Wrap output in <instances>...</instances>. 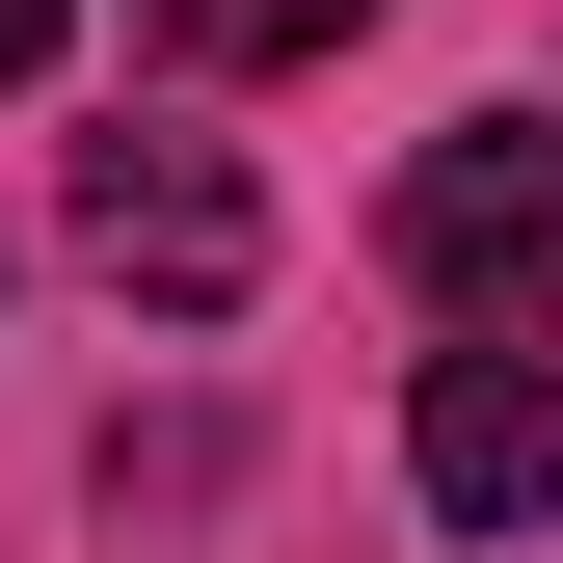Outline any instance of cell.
<instances>
[{
    "label": "cell",
    "instance_id": "6da1fadb",
    "mask_svg": "<svg viewBox=\"0 0 563 563\" xmlns=\"http://www.w3.org/2000/svg\"><path fill=\"white\" fill-rule=\"evenodd\" d=\"M402 296H456V322H563V108H483L402 162Z\"/></svg>",
    "mask_w": 563,
    "mask_h": 563
},
{
    "label": "cell",
    "instance_id": "7a4b0ae2",
    "mask_svg": "<svg viewBox=\"0 0 563 563\" xmlns=\"http://www.w3.org/2000/svg\"><path fill=\"white\" fill-rule=\"evenodd\" d=\"M81 268L162 322H242L268 296V188L216 162V134H81Z\"/></svg>",
    "mask_w": 563,
    "mask_h": 563
},
{
    "label": "cell",
    "instance_id": "3957f363",
    "mask_svg": "<svg viewBox=\"0 0 563 563\" xmlns=\"http://www.w3.org/2000/svg\"><path fill=\"white\" fill-rule=\"evenodd\" d=\"M402 483H430L456 537H563V349H430Z\"/></svg>",
    "mask_w": 563,
    "mask_h": 563
},
{
    "label": "cell",
    "instance_id": "277c9868",
    "mask_svg": "<svg viewBox=\"0 0 563 563\" xmlns=\"http://www.w3.org/2000/svg\"><path fill=\"white\" fill-rule=\"evenodd\" d=\"M376 0H134V54L162 81H268V54H349Z\"/></svg>",
    "mask_w": 563,
    "mask_h": 563
},
{
    "label": "cell",
    "instance_id": "5b68a950",
    "mask_svg": "<svg viewBox=\"0 0 563 563\" xmlns=\"http://www.w3.org/2000/svg\"><path fill=\"white\" fill-rule=\"evenodd\" d=\"M54 27H81V0H0V81H54Z\"/></svg>",
    "mask_w": 563,
    "mask_h": 563
}]
</instances>
